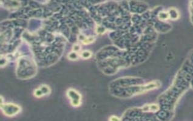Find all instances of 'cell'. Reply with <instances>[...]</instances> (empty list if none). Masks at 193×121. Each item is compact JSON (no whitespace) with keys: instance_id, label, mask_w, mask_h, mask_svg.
<instances>
[{"instance_id":"1","label":"cell","mask_w":193,"mask_h":121,"mask_svg":"<svg viewBox=\"0 0 193 121\" xmlns=\"http://www.w3.org/2000/svg\"><path fill=\"white\" fill-rule=\"evenodd\" d=\"M71 91H72V93H71V96H72L73 97H75V96H77L78 93H75V92H74V91L73 90H71ZM80 103V98H75V97H73V99L72 100V104H73V105H74V106H78Z\"/></svg>"}]
</instances>
